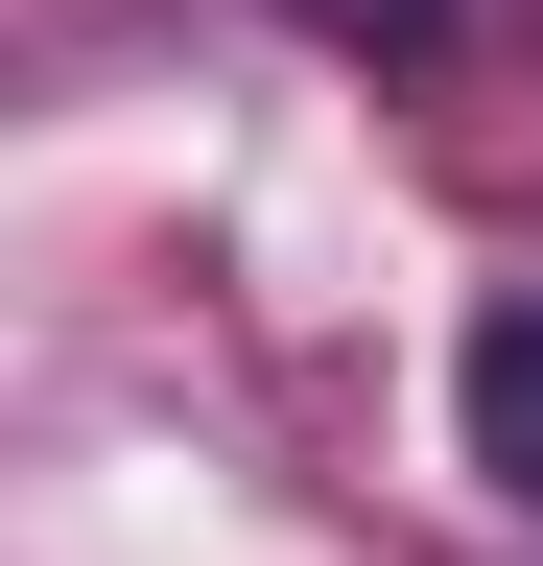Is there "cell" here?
<instances>
[{
    "label": "cell",
    "instance_id": "cell-1",
    "mask_svg": "<svg viewBox=\"0 0 543 566\" xmlns=\"http://www.w3.org/2000/svg\"><path fill=\"white\" fill-rule=\"evenodd\" d=\"M449 424H472V472L543 520V283H497V307L449 331Z\"/></svg>",
    "mask_w": 543,
    "mask_h": 566
}]
</instances>
